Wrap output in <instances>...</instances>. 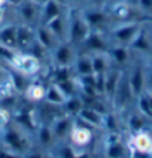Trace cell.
Listing matches in <instances>:
<instances>
[{"label":"cell","instance_id":"obj_1","mask_svg":"<svg viewBox=\"0 0 152 158\" xmlns=\"http://www.w3.org/2000/svg\"><path fill=\"white\" fill-rule=\"evenodd\" d=\"M0 145L19 155H26L35 146L33 133L23 128L21 125L10 119L8 125L0 131Z\"/></svg>","mask_w":152,"mask_h":158},{"label":"cell","instance_id":"obj_2","mask_svg":"<svg viewBox=\"0 0 152 158\" xmlns=\"http://www.w3.org/2000/svg\"><path fill=\"white\" fill-rule=\"evenodd\" d=\"M91 33V27L87 23L82 10L69 5V24H67V40L79 48Z\"/></svg>","mask_w":152,"mask_h":158},{"label":"cell","instance_id":"obj_3","mask_svg":"<svg viewBox=\"0 0 152 158\" xmlns=\"http://www.w3.org/2000/svg\"><path fill=\"white\" fill-rule=\"evenodd\" d=\"M8 67L12 70L18 72L19 75L26 76V78H37L42 70H43V63L40 61L36 55L31 52H23V51H15L12 55L10 61L8 63Z\"/></svg>","mask_w":152,"mask_h":158},{"label":"cell","instance_id":"obj_4","mask_svg":"<svg viewBox=\"0 0 152 158\" xmlns=\"http://www.w3.org/2000/svg\"><path fill=\"white\" fill-rule=\"evenodd\" d=\"M142 27L140 19H131L124 23H115L113 26L107 30V37L110 40V45L116 46H130L134 37L137 36L139 30Z\"/></svg>","mask_w":152,"mask_h":158},{"label":"cell","instance_id":"obj_5","mask_svg":"<svg viewBox=\"0 0 152 158\" xmlns=\"http://www.w3.org/2000/svg\"><path fill=\"white\" fill-rule=\"evenodd\" d=\"M78 52V46L69 40H63L49 52V67H72Z\"/></svg>","mask_w":152,"mask_h":158},{"label":"cell","instance_id":"obj_6","mask_svg":"<svg viewBox=\"0 0 152 158\" xmlns=\"http://www.w3.org/2000/svg\"><path fill=\"white\" fill-rule=\"evenodd\" d=\"M10 10H12V19L18 24H27L33 27L39 26L40 6L33 0H24L21 5L10 8Z\"/></svg>","mask_w":152,"mask_h":158},{"label":"cell","instance_id":"obj_7","mask_svg":"<svg viewBox=\"0 0 152 158\" xmlns=\"http://www.w3.org/2000/svg\"><path fill=\"white\" fill-rule=\"evenodd\" d=\"M125 73H127V79L128 84L131 87L134 97L142 94L146 89V84H148V72L145 67V63L137 60V61H130V64L125 67Z\"/></svg>","mask_w":152,"mask_h":158},{"label":"cell","instance_id":"obj_8","mask_svg":"<svg viewBox=\"0 0 152 158\" xmlns=\"http://www.w3.org/2000/svg\"><path fill=\"white\" fill-rule=\"evenodd\" d=\"M110 40L105 31H96L91 30L89 36L85 39V42L79 46V51L88 54H96V52H109L110 49Z\"/></svg>","mask_w":152,"mask_h":158},{"label":"cell","instance_id":"obj_9","mask_svg":"<svg viewBox=\"0 0 152 158\" xmlns=\"http://www.w3.org/2000/svg\"><path fill=\"white\" fill-rule=\"evenodd\" d=\"M127 143H128V149L133 154L152 155V134L146 128L130 133V137H128Z\"/></svg>","mask_w":152,"mask_h":158},{"label":"cell","instance_id":"obj_10","mask_svg":"<svg viewBox=\"0 0 152 158\" xmlns=\"http://www.w3.org/2000/svg\"><path fill=\"white\" fill-rule=\"evenodd\" d=\"M106 114L101 112V110H98V109H96V107H92V106L85 105L79 110V114L75 116V119L82 124H85V125H88L91 128H94V130L101 131L103 130V125H105V115Z\"/></svg>","mask_w":152,"mask_h":158},{"label":"cell","instance_id":"obj_11","mask_svg":"<svg viewBox=\"0 0 152 158\" xmlns=\"http://www.w3.org/2000/svg\"><path fill=\"white\" fill-rule=\"evenodd\" d=\"M33 140H35V146L40 148V149L46 151L48 154L55 148V137L51 130L49 124H39L36 127L35 133H33Z\"/></svg>","mask_w":152,"mask_h":158},{"label":"cell","instance_id":"obj_12","mask_svg":"<svg viewBox=\"0 0 152 158\" xmlns=\"http://www.w3.org/2000/svg\"><path fill=\"white\" fill-rule=\"evenodd\" d=\"M36 44V27L27 24L17 26V51L28 52Z\"/></svg>","mask_w":152,"mask_h":158},{"label":"cell","instance_id":"obj_13","mask_svg":"<svg viewBox=\"0 0 152 158\" xmlns=\"http://www.w3.org/2000/svg\"><path fill=\"white\" fill-rule=\"evenodd\" d=\"M73 121H75L73 116H70V115H67V114H63L51 124V130L54 133V137H55V143L57 145L67 142V137H69V133H70Z\"/></svg>","mask_w":152,"mask_h":158},{"label":"cell","instance_id":"obj_14","mask_svg":"<svg viewBox=\"0 0 152 158\" xmlns=\"http://www.w3.org/2000/svg\"><path fill=\"white\" fill-rule=\"evenodd\" d=\"M45 93H46V84L42 82V81H37L36 78H33L28 84L27 87L24 88V91L21 93L23 98L31 103V105H37L40 102H43L45 98Z\"/></svg>","mask_w":152,"mask_h":158},{"label":"cell","instance_id":"obj_15","mask_svg":"<svg viewBox=\"0 0 152 158\" xmlns=\"http://www.w3.org/2000/svg\"><path fill=\"white\" fill-rule=\"evenodd\" d=\"M17 26L14 19H3L0 23V45L17 51Z\"/></svg>","mask_w":152,"mask_h":158},{"label":"cell","instance_id":"obj_16","mask_svg":"<svg viewBox=\"0 0 152 158\" xmlns=\"http://www.w3.org/2000/svg\"><path fill=\"white\" fill-rule=\"evenodd\" d=\"M67 24H69V6L64 9L63 14L54 18L52 21H49L46 26L54 33V36L60 42H63V40H67Z\"/></svg>","mask_w":152,"mask_h":158},{"label":"cell","instance_id":"obj_17","mask_svg":"<svg viewBox=\"0 0 152 158\" xmlns=\"http://www.w3.org/2000/svg\"><path fill=\"white\" fill-rule=\"evenodd\" d=\"M69 5H63L57 0H49L46 2L45 5L40 6V19H39V24H43L46 26L49 21H52L54 18H57L60 14L64 12V9L67 8Z\"/></svg>","mask_w":152,"mask_h":158},{"label":"cell","instance_id":"obj_18","mask_svg":"<svg viewBox=\"0 0 152 158\" xmlns=\"http://www.w3.org/2000/svg\"><path fill=\"white\" fill-rule=\"evenodd\" d=\"M69 96L63 91V88L57 82H46V93H45L43 102L52 106H60L63 107Z\"/></svg>","mask_w":152,"mask_h":158},{"label":"cell","instance_id":"obj_19","mask_svg":"<svg viewBox=\"0 0 152 158\" xmlns=\"http://www.w3.org/2000/svg\"><path fill=\"white\" fill-rule=\"evenodd\" d=\"M36 42L48 52H51L60 44V40L54 36V33L48 28V26H43V24L36 26Z\"/></svg>","mask_w":152,"mask_h":158},{"label":"cell","instance_id":"obj_20","mask_svg":"<svg viewBox=\"0 0 152 158\" xmlns=\"http://www.w3.org/2000/svg\"><path fill=\"white\" fill-rule=\"evenodd\" d=\"M72 70L75 76H87V75H94L92 73V64H91V55L88 52L79 51L75 63L72 66Z\"/></svg>","mask_w":152,"mask_h":158},{"label":"cell","instance_id":"obj_21","mask_svg":"<svg viewBox=\"0 0 152 158\" xmlns=\"http://www.w3.org/2000/svg\"><path fill=\"white\" fill-rule=\"evenodd\" d=\"M91 55V64H92V73L94 75H106L107 72L113 67L110 61L109 52H96Z\"/></svg>","mask_w":152,"mask_h":158},{"label":"cell","instance_id":"obj_22","mask_svg":"<svg viewBox=\"0 0 152 158\" xmlns=\"http://www.w3.org/2000/svg\"><path fill=\"white\" fill-rule=\"evenodd\" d=\"M84 106H85L84 97L80 96V94H75V96H70L67 100H66V103L63 106V112L75 118L76 115L79 114V110L84 107Z\"/></svg>","mask_w":152,"mask_h":158},{"label":"cell","instance_id":"obj_23","mask_svg":"<svg viewBox=\"0 0 152 158\" xmlns=\"http://www.w3.org/2000/svg\"><path fill=\"white\" fill-rule=\"evenodd\" d=\"M0 158H24V155H19L17 152L9 151V149H6L5 146L0 145Z\"/></svg>","mask_w":152,"mask_h":158},{"label":"cell","instance_id":"obj_24","mask_svg":"<svg viewBox=\"0 0 152 158\" xmlns=\"http://www.w3.org/2000/svg\"><path fill=\"white\" fill-rule=\"evenodd\" d=\"M24 0H8V6L6 8H15L18 5H21Z\"/></svg>","mask_w":152,"mask_h":158},{"label":"cell","instance_id":"obj_25","mask_svg":"<svg viewBox=\"0 0 152 158\" xmlns=\"http://www.w3.org/2000/svg\"><path fill=\"white\" fill-rule=\"evenodd\" d=\"M8 6V0H0V9H5Z\"/></svg>","mask_w":152,"mask_h":158},{"label":"cell","instance_id":"obj_26","mask_svg":"<svg viewBox=\"0 0 152 158\" xmlns=\"http://www.w3.org/2000/svg\"><path fill=\"white\" fill-rule=\"evenodd\" d=\"M33 2H35V3H37L39 6H42V5H45L46 2H49V0H33Z\"/></svg>","mask_w":152,"mask_h":158},{"label":"cell","instance_id":"obj_27","mask_svg":"<svg viewBox=\"0 0 152 158\" xmlns=\"http://www.w3.org/2000/svg\"><path fill=\"white\" fill-rule=\"evenodd\" d=\"M148 82H149V84H152V72H151V73H148Z\"/></svg>","mask_w":152,"mask_h":158},{"label":"cell","instance_id":"obj_28","mask_svg":"<svg viewBox=\"0 0 152 158\" xmlns=\"http://www.w3.org/2000/svg\"><path fill=\"white\" fill-rule=\"evenodd\" d=\"M151 134H152V130H151Z\"/></svg>","mask_w":152,"mask_h":158}]
</instances>
